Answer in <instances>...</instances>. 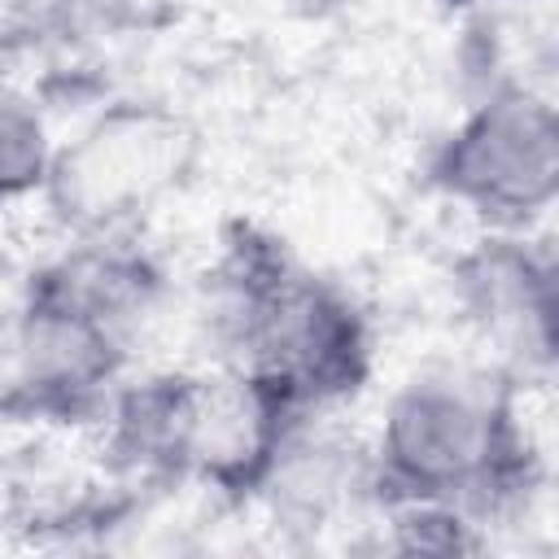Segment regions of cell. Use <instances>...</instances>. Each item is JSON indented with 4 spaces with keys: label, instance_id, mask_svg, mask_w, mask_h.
I'll return each mask as SVG.
<instances>
[{
    "label": "cell",
    "instance_id": "cell-1",
    "mask_svg": "<svg viewBox=\"0 0 559 559\" xmlns=\"http://www.w3.org/2000/svg\"><path fill=\"white\" fill-rule=\"evenodd\" d=\"M162 297L166 266L135 231L70 236L22 280L0 349V419L26 428L96 424Z\"/></svg>",
    "mask_w": 559,
    "mask_h": 559
},
{
    "label": "cell",
    "instance_id": "cell-2",
    "mask_svg": "<svg viewBox=\"0 0 559 559\" xmlns=\"http://www.w3.org/2000/svg\"><path fill=\"white\" fill-rule=\"evenodd\" d=\"M533 380L493 371H428L406 380L380 415L367 454L371 507L432 502L502 524L546 485V445L524 411Z\"/></svg>",
    "mask_w": 559,
    "mask_h": 559
},
{
    "label": "cell",
    "instance_id": "cell-3",
    "mask_svg": "<svg viewBox=\"0 0 559 559\" xmlns=\"http://www.w3.org/2000/svg\"><path fill=\"white\" fill-rule=\"evenodd\" d=\"M201 310L218 367L271 380L310 415L358 397L376 371V332L354 293L249 218L223 227Z\"/></svg>",
    "mask_w": 559,
    "mask_h": 559
},
{
    "label": "cell",
    "instance_id": "cell-4",
    "mask_svg": "<svg viewBox=\"0 0 559 559\" xmlns=\"http://www.w3.org/2000/svg\"><path fill=\"white\" fill-rule=\"evenodd\" d=\"M424 183L485 231H528L559 192V114L524 79H489L424 153Z\"/></svg>",
    "mask_w": 559,
    "mask_h": 559
},
{
    "label": "cell",
    "instance_id": "cell-5",
    "mask_svg": "<svg viewBox=\"0 0 559 559\" xmlns=\"http://www.w3.org/2000/svg\"><path fill=\"white\" fill-rule=\"evenodd\" d=\"M197 127L162 100H109L92 122L57 144L44 205L70 236L131 231L162 197L183 188L197 170Z\"/></svg>",
    "mask_w": 559,
    "mask_h": 559
},
{
    "label": "cell",
    "instance_id": "cell-6",
    "mask_svg": "<svg viewBox=\"0 0 559 559\" xmlns=\"http://www.w3.org/2000/svg\"><path fill=\"white\" fill-rule=\"evenodd\" d=\"M284 389L249 371H197L192 424H188V485L205 489L223 507L258 502L297 437L310 428Z\"/></svg>",
    "mask_w": 559,
    "mask_h": 559
},
{
    "label": "cell",
    "instance_id": "cell-7",
    "mask_svg": "<svg viewBox=\"0 0 559 559\" xmlns=\"http://www.w3.org/2000/svg\"><path fill=\"white\" fill-rule=\"evenodd\" d=\"M454 306L463 319L502 349L507 371L533 384L555 367L559 271L550 245L528 231H485L450 266Z\"/></svg>",
    "mask_w": 559,
    "mask_h": 559
},
{
    "label": "cell",
    "instance_id": "cell-8",
    "mask_svg": "<svg viewBox=\"0 0 559 559\" xmlns=\"http://www.w3.org/2000/svg\"><path fill=\"white\" fill-rule=\"evenodd\" d=\"M148 0H4L0 48L13 52H74L96 39L144 26Z\"/></svg>",
    "mask_w": 559,
    "mask_h": 559
},
{
    "label": "cell",
    "instance_id": "cell-9",
    "mask_svg": "<svg viewBox=\"0 0 559 559\" xmlns=\"http://www.w3.org/2000/svg\"><path fill=\"white\" fill-rule=\"evenodd\" d=\"M57 140L35 92L0 74V210L44 192Z\"/></svg>",
    "mask_w": 559,
    "mask_h": 559
},
{
    "label": "cell",
    "instance_id": "cell-10",
    "mask_svg": "<svg viewBox=\"0 0 559 559\" xmlns=\"http://www.w3.org/2000/svg\"><path fill=\"white\" fill-rule=\"evenodd\" d=\"M441 4H445L450 13H480L489 0H441Z\"/></svg>",
    "mask_w": 559,
    "mask_h": 559
}]
</instances>
